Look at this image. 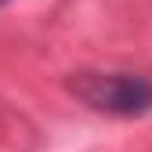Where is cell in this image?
Wrapping results in <instances>:
<instances>
[{"instance_id": "6da1fadb", "label": "cell", "mask_w": 152, "mask_h": 152, "mask_svg": "<svg viewBox=\"0 0 152 152\" xmlns=\"http://www.w3.org/2000/svg\"><path fill=\"white\" fill-rule=\"evenodd\" d=\"M69 91L94 112L105 116H141L152 109V80L134 72H91L80 69L69 76Z\"/></svg>"}, {"instance_id": "7a4b0ae2", "label": "cell", "mask_w": 152, "mask_h": 152, "mask_svg": "<svg viewBox=\"0 0 152 152\" xmlns=\"http://www.w3.org/2000/svg\"><path fill=\"white\" fill-rule=\"evenodd\" d=\"M0 4H7V0H0Z\"/></svg>"}]
</instances>
